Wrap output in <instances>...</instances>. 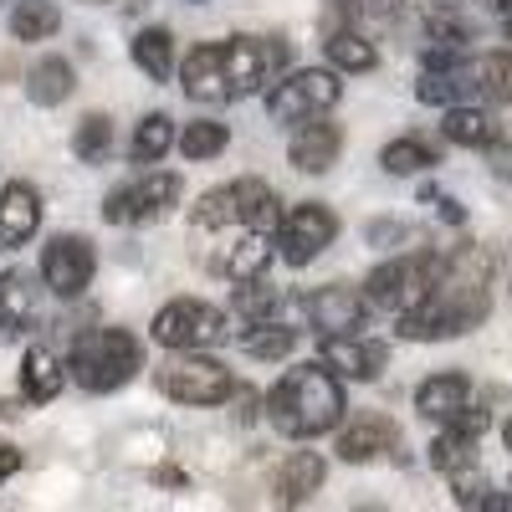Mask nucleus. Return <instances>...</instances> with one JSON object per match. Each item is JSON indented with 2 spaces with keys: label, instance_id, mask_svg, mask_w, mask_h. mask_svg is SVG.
Returning <instances> with one entry per match:
<instances>
[{
  "label": "nucleus",
  "instance_id": "nucleus-1",
  "mask_svg": "<svg viewBox=\"0 0 512 512\" xmlns=\"http://www.w3.org/2000/svg\"><path fill=\"white\" fill-rule=\"evenodd\" d=\"M277 190L267 180H226L216 190H205L190 210V241L200 246V262L226 277L231 287L262 282L277 251Z\"/></svg>",
  "mask_w": 512,
  "mask_h": 512
},
{
  "label": "nucleus",
  "instance_id": "nucleus-2",
  "mask_svg": "<svg viewBox=\"0 0 512 512\" xmlns=\"http://www.w3.org/2000/svg\"><path fill=\"white\" fill-rule=\"evenodd\" d=\"M492 313V256L477 241H461L451 256H441V287L431 303L400 318V338L410 344H436V338H461Z\"/></svg>",
  "mask_w": 512,
  "mask_h": 512
},
{
  "label": "nucleus",
  "instance_id": "nucleus-3",
  "mask_svg": "<svg viewBox=\"0 0 512 512\" xmlns=\"http://www.w3.org/2000/svg\"><path fill=\"white\" fill-rule=\"evenodd\" d=\"M267 420L287 441H313L344 420V384L323 364H297L267 390Z\"/></svg>",
  "mask_w": 512,
  "mask_h": 512
},
{
  "label": "nucleus",
  "instance_id": "nucleus-4",
  "mask_svg": "<svg viewBox=\"0 0 512 512\" xmlns=\"http://www.w3.org/2000/svg\"><path fill=\"white\" fill-rule=\"evenodd\" d=\"M67 369L88 395H113L144 369V349H139V338L123 333V328H93V333L72 338Z\"/></svg>",
  "mask_w": 512,
  "mask_h": 512
},
{
  "label": "nucleus",
  "instance_id": "nucleus-5",
  "mask_svg": "<svg viewBox=\"0 0 512 512\" xmlns=\"http://www.w3.org/2000/svg\"><path fill=\"white\" fill-rule=\"evenodd\" d=\"M441 287V256L436 251H405V256H390L379 262L369 277H364V303L374 313H415L420 303H431V292Z\"/></svg>",
  "mask_w": 512,
  "mask_h": 512
},
{
  "label": "nucleus",
  "instance_id": "nucleus-6",
  "mask_svg": "<svg viewBox=\"0 0 512 512\" xmlns=\"http://www.w3.org/2000/svg\"><path fill=\"white\" fill-rule=\"evenodd\" d=\"M226 333H231L226 313L200 303V297H175V303H164L154 313V338L175 354H205V349L226 344Z\"/></svg>",
  "mask_w": 512,
  "mask_h": 512
},
{
  "label": "nucleus",
  "instance_id": "nucleus-7",
  "mask_svg": "<svg viewBox=\"0 0 512 512\" xmlns=\"http://www.w3.org/2000/svg\"><path fill=\"white\" fill-rule=\"evenodd\" d=\"M154 384L175 400V405H221L236 395V379L221 359L210 354H175L169 364H159Z\"/></svg>",
  "mask_w": 512,
  "mask_h": 512
},
{
  "label": "nucleus",
  "instance_id": "nucleus-8",
  "mask_svg": "<svg viewBox=\"0 0 512 512\" xmlns=\"http://www.w3.org/2000/svg\"><path fill=\"white\" fill-rule=\"evenodd\" d=\"M338 93H344V82H338V72L328 67H297L287 77H277L267 88V113L277 123H308V118H323Z\"/></svg>",
  "mask_w": 512,
  "mask_h": 512
},
{
  "label": "nucleus",
  "instance_id": "nucleus-9",
  "mask_svg": "<svg viewBox=\"0 0 512 512\" xmlns=\"http://www.w3.org/2000/svg\"><path fill=\"white\" fill-rule=\"evenodd\" d=\"M175 200H180V175H169V169H144L139 180L108 190L103 221L108 226H144V221H159Z\"/></svg>",
  "mask_w": 512,
  "mask_h": 512
},
{
  "label": "nucleus",
  "instance_id": "nucleus-10",
  "mask_svg": "<svg viewBox=\"0 0 512 512\" xmlns=\"http://www.w3.org/2000/svg\"><path fill=\"white\" fill-rule=\"evenodd\" d=\"M221 52H226L231 98L262 93L267 82H277L282 67H287V41H272V36H231V41H221Z\"/></svg>",
  "mask_w": 512,
  "mask_h": 512
},
{
  "label": "nucleus",
  "instance_id": "nucleus-11",
  "mask_svg": "<svg viewBox=\"0 0 512 512\" xmlns=\"http://www.w3.org/2000/svg\"><path fill=\"white\" fill-rule=\"evenodd\" d=\"M333 241H338V216H333L328 205L303 200V205L282 210L277 251H282V262H287V267H308V262H318V256H323Z\"/></svg>",
  "mask_w": 512,
  "mask_h": 512
},
{
  "label": "nucleus",
  "instance_id": "nucleus-12",
  "mask_svg": "<svg viewBox=\"0 0 512 512\" xmlns=\"http://www.w3.org/2000/svg\"><path fill=\"white\" fill-rule=\"evenodd\" d=\"M303 313L308 323L318 328V338H359L369 328V303H364V292L349 287V282H328V287H313L303 297Z\"/></svg>",
  "mask_w": 512,
  "mask_h": 512
},
{
  "label": "nucleus",
  "instance_id": "nucleus-13",
  "mask_svg": "<svg viewBox=\"0 0 512 512\" xmlns=\"http://www.w3.org/2000/svg\"><path fill=\"white\" fill-rule=\"evenodd\" d=\"M98 272V251L88 236H52L47 251H41V282L57 297H82L93 287Z\"/></svg>",
  "mask_w": 512,
  "mask_h": 512
},
{
  "label": "nucleus",
  "instance_id": "nucleus-14",
  "mask_svg": "<svg viewBox=\"0 0 512 512\" xmlns=\"http://www.w3.org/2000/svg\"><path fill=\"white\" fill-rule=\"evenodd\" d=\"M318 364L333 374V379H379L384 364H390V344H379V338L359 333V338H323V349H318Z\"/></svg>",
  "mask_w": 512,
  "mask_h": 512
},
{
  "label": "nucleus",
  "instance_id": "nucleus-15",
  "mask_svg": "<svg viewBox=\"0 0 512 512\" xmlns=\"http://www.w3.org/2000/svg\"><path fill=\"white\" fill-rule=\"evenodd\" d=\"M379 456H395L400 461V425L390 415H359L354 425L338 431V461L349 466H364V461H379Z\"/></svg>",
  "mask_w": 512,
  "mask_h": 512
},
{
  "label": "nucleus",
  "instance_id": "nucleus-16",
  "mask_svg": "<svg viewBox=\"0 0 512 512\" xmlns=\"http://www.w3.org/2000/svg\"><path fill=\"white\" fill-rule=\"evenodd\" d=\"M338 149H344V128L333 118H308V123H297V134L287 144V164L297 175H328L338 164Z\"/></svg>",
  "mask_w": 512,
  "mask_h": 512
},
{
  "label": "nucleus",
  "instance_id": "nucleus-17",
  "mask_svg": "<svg viewBox=\"0 0 512 512\" xmlns=\"http://www.w3.org/2000/svg\"><path fill=\"white\" fill-rule=\"evenodd\" d=\"M180 88L190 103H231V82H226V52L221 41H205V47H195L185 62H180Z\"/></svg>",
  "mask_w": 512,
  "mask_h": 512
},
{
  "label": "nucleus",
  "instance_id": "nucleus-18",
  "mask_svg": "<svg viewBox=\"0 0 512 512\" xmlns=\"http://www.w3.org/2000/svg\"><path fill=\"white\" fill-rule=\"evenodd\" d=\"M41 226V190L31 180L0 185V251H16L36 236Z\"/></svg>",
  "mask_w": 512,
  "mask_h": 512
},
{
  "label": "nucleus",
  "instance_id": "nucleus-19",
  "mask_svg": "<svg viewBox=\"0 0 512 512\" xmlns=\"http://www.w3.org/2000/svg\"><path fill=\"white\" fill-rule=\"evenodd\" d=\"M323 477H328V461H323L318 451H292V456L277 466L272 502H277L282 512H297V507H303L308 497H318Z\"/></svg>",
  "mask_w": 512,
  "mask_h": 512
},
{
  "label": "nucleus",
  "instance_id": "nucleus-20",
  "mask_svg": "<svg viewBox=\"0 0 512 512\" xmlns=\"http://www.w3.org/2000/svg\"><path fill=\"white\" fill-rule=\"evenodd\" d=\"M466 405H472V379L466 374H456V369H446V374H431L415 390V410L425 415V420H436V425H451Z\"/></svg>",
  "mask_w": 512,
  "mask_h": 512
},
{
  "label": "nucleus",
  "instance_id": "nucleus-21",
  "mask_svg": "<svg viewBox=\"0 0 512 512\" xmlns=\"http://www.w3.org/2000/svg\"><path fill=\"white\" fill-rule=\"evenodd\" d=\"M36 318V282L31 272H0V344H16Z\"/></svg>",
  "mask_w": 512,
  "mask_h": 512
},
{
  "label": "nucleus",
  "instance_id": "nucleus-22",
  "mask_svg": "<svg viewBox=\"0 0 512 512\" xmlns=\"http://www.w3.org/2000/svg\"><path fill=\"white\" fill-rule=\"evenodd\" d=\"M72 88H77V72H72L67 57H41V62L26 72V98H31L36 108H57V103H67Z\"/></svg>",
  "mask_w": 512,
  "mask_h": 512
},
{
  "label": "nucleus",
  "instance_id": "nucleus-23",
  "mask_svg": "<svg viewBox=\"0 0 512 512\" xmlns=\"http://www.w3.org/2000/svg\"><path fill=\"white\" fill-rule=\"evenodd\" d=\"M441 139L456 144V149H482L487 154V144L497 139V118L487 108H477V103H461V108H451L441 118Z\"/></svg>",
  "mask_w": 512,
  "mask_h": 512
},
{
  "label": "nucleus",
  "instance_id": "nucleus-24",
  "mask_svg": "<svg viewBox=\"0 0 512 512\" xmlns=\"http://www.w3.org/2000/svg\"><path fill=\"white\" fill-rule=\"evenodd\" d=\"M62 384H67V369H62V359H57V354L31 349V354L21 359V400L47 405V400H57V395H62Z\"/></svg>",
  "mask_w": 512,
  "mask_h": 512
},
{
  "label": "nucleus",
  "instance_id": "nucleus-25",
  "mask_svg": "<svg viewBox=\"0 0 512 512\" xmlns=\"http://www.w3.org/2000/svg\"><path fill=\"white\" fill-rule=\"evenodd\" d=\"M128 52H134V67L154 82H164L169 72H175V36H169V26H144L134 41H128Z\"/></svg>",
  "mask_w": 512,
  "mask_h": 512
},
{
  "label": "nucleus",
  "instance_id": "nucleus-26",
  "mask_svg": "<svg viewBox=\"0 0 512 512\" xmlns=\"http://www.w3.org/2000/svg\"><path fill=\"white\" fill-rule=\"evenodd\" d=\"M323 52H328V72H374V67H379L374 41L359 36L354 26H349V31H328Z\"/></svg>",
  "mask_w": 512,
  "mask_h": 512
},
{
  "label": "nucleus",
  "instance_id": "nucleus-27",
  "mask_svg": "<svg viewBox=\"0 0 512 512\" xmlns=\"http://www.w3.org/2000/svg\"><path fill=\"white\" fill-rule=\"evenodd\" d=\"M466 93H477L472 88V72H466V62L456 67V72H420V82H415V98L425 103V108H461V98Z\"/></svg>",
  "mask_w": 512,
  "mask_h": 512
},
{
  "label": "nucleus",
  "instance_id": "nucleus-28",
  "mask_svg": "<svg viewBox=\"0 0 512 512\" xmlns=\"http://www.w3.org/2000/svg\"><path fill=\"white\" fill-rule=\"evenodd\" d=\"M175 144H180L175 118H169V113H149V118H139V134H134V144H128V154H134V164L154 169Z\"/></svg>",
  "mask_w": 512,
  "mask_h": 512
},
{
  "label": "nucleus",
  "instance_id": "nucleus-29",
  "mask_svg": "<svg viewBox=\"0 0 512 512\" xmlns=\"http://www.w3.org/2000/svg\"><path fill=\"white\" fill-rule=\"evenodd\" d=\"M466 72H472L477 98H487V103H512V52H507V47H502V52H487V57H477V62H466Z\"/></svg>",
  "mask_w": 512,
  "mask_h": 512
},
{
  "label": "nucleus",
  "instance_id": "nucleus-30",
  "mask_svg": "<svg viewBox=\"0 0 512 512\" xmlns=\"http://www.w3.org/2000/svg\"><path fill=\"white\" fill-rule=\"evenodd\" d=\"M282 303H287V292H282V287H272V282H246V287H231V308H236V318H246V328H256V323H277Z\"/></svg>",
  "mask_w": 512,
  "mask_h": 512
},
{
  "label": "nucleus",
  "instance_id": "nucleus-31",
  "mask_svg": "<svg viewBox=\"0 0 512 512\" xmlns=\"http://www.w3.org/2000/svg\"><path fill=\"white\" fill-rule=\"evenodd\" d=\"M431 164H441L436 144H431V139H415V134L390 139V144H384V154H379L384 175H420V169H431Z\"/></svg>",
  "mask_w": 512,
  "mask_h": 512
},
{
  "label": "nucleus",
  "instance_id": "nucleus-32",
  "mask_svg": "<svg viewBox=\"0 0 512 512\" xmlns=\"http://www.w3.org/2000/svg\"><path fill=\"white\" fill-rule=\"evenodd\" d=\"M292 349H297V328H287V323H256V328L241 333V354H251V359L277 364V359H287Z\"/></svg>",
  "mask_w": 512,
  "mask_h": 512
},
{
  "label": "nucleus",
  "instance_id": "nucleus-33",
  "mask_svg": "<svg viewBox=\"0 0 512 512\" xmlns=\"http://www.w3.org/2000/svg\"><path fill=\"white\" fill-rule=\"evenodd\" d=\"M72 154L82 164H108L113 159V118L108 113H88L72 134Z\"/></svg>",
  "mask_w": 512,
  "mask_h": 512
},
{
  "label": "nucleus",
  "instance_id": "nucleus-34",
  "mask_svg": "<svg viewBox=\"0 0 512 512\" xmlns=\"http://www.w3.org/2000/svg\"><path fill=\"white\" fill-rule=\"evenodd\" d=\"M57 26H62V11L52 6V0H21V6L11 11V36L16 41H47Z\"/></svg>",
  "mask_w": 512,
  "mask_h": 512
},
{
  "label": "nucleus",
  "instance_id": "nucleus-35",
  "mask_svg": "<svg viewBox=\"0 0 512 512\" xmlns=\"http://www.w3.org/2000/svg\"><path fill=\"white\" fill-rule=\"evenodd\" d=\"M226 144H231V128L216 123V118H195V123H185V134H180V154H185L190 164L216 159Z\"/></svg>",
  "mask_w": 512,
  "mask_h": 512
},
{
  "label": "nucleus",
  "instance_id": "nucleus-36",
  "mask_svg": "<svg viewBox=\"0 0 512 512\" xmlns=\"http://www.w3.org/2000/svg\"><path fill=\"white\" fill-rule=\"evenodd\" d=\"M477 461V446L472 441H461V436H451V431H441L436 441H431V466L441 477H451V472H461V466H472Z\"/></svg>",
  "mask_w": 512,
  "mask_h": 512
},
{
  "label": "nucleus",
  "instance_id": "nucleus-37",
  "mask_svg": "<svg viewBox=\"0 0 512 512\" xmlns=\"http://www.w3.org/2000/svg\"><path fill=\"white\" fill-rule=\"evenodd\" d=\"M446 482H451L456 507H466V512H477V507H482V497L492 492V487H487V472H482L477 461H472V466H461V472H451Z\"/></svg>",
  "mask_w": 512,
  "mask_h": 512
},
{
  "label": "nucleus",
  "instance_id": "nucleus-38",
  "mask_svg": "<svg viewBox=\"0 0 512 512\" xmlns=\"http://www.w3.org/2000/svg\"><path fill=\"white\" fill-rule=\"evenodd\" d=\"M487 425H492V415H487L482 405H466L451 425H441V431H451V436H461V441H472V446H477V441L487 436Z\"/></svg>",
  "mask_w": 512,
  "mask_h": 512
},
{
  "label": "nucleus",
  "instance_id": "nucleus-39",
  "mask_svg": "<svg viewBox=\"0 0 512 512\" xmlns=\"http://www.w3.org/2000/svg\"><path fill=\"white\" fill-rule=\"evenodd\" d=\"M487 169L497 180H512V128H497V139L487 144Z\"/></svg>",
  "mask_w": 512,
  "mask_h": 512
},
{
  "label": "nucleus",
  "instance_id": "nucleus-40",
  "mask_svg": "<svg viewBox=\"0 0 512 512\" xmlns=\"http://www.w3.org/2000/svg\"><path fill=\"white\" fill-rule=\"evenodd\" d=\"M369 241H374V246H395V241H410V226H395V221H374V226H369Z\"/></svg>",
  "mask_w": 512,
  "mask_h": 512
},
{
  "label": "nucleus",
  "instance_id": "nucleus-41",
  "mask_svg": "<svg viewBox=\"0 0 512 512\" xmlns=\"http://www.w3.org/2000/svg\"><path fill=\"white\" fill-rule=\"evenodd\" d=\"M400 6H405V0H354V11H359V16H379V21H390Z\"/></svg>",
  "mask_w": 512,
  "mask_h": 512
},
{
  "label": "nucleus",
  "instance_id": "nucleus-42",
  "mask_svg": "<svg viewBox=\"0 0 512 512\" xmlns=\"http://www.w3.org/2000/svg\"><path fill=\"white\" fill-rule=\"evenodd\" d=\"M16 472H21V451L11 441H0V482H11Z\"/></svg>",
  "mask_w": 512,
  "mask_h": 512
},
{
  "label": "nucleus",
  "instance_id": "nucleus-43",
  "mask_svg": "<svg viewBox=\"0 0 512 512\" xmlns=\"http://www.w3.org/2000/svg\"><path fill=\"white\" fill-rule=\"evenodd\" d=\"M231 400H236V420H251V415H256V390L236 384V395H231Z\"/></svg>",
  "mask_w": 512,
  "mask_h": 512
},
{
  "label": "nucleus",
  "instance_id": "nucleus-44",
  "mask_svg": "<svg viewBox=\"0 0 512 512\" xmlns=\"http://www.w3.org/2000/svg\"><path fill=\"white\" fill-rule=\"evenodd\" d=\"M477 512H512V492H487Z\"/></svg>",
  "mask_w": 512,
  "mask_h": 512
},
{
  "label": "nucleus",
  "instance_id": "nucleus-45",
  "mask_svg": "<svg viewBox=\"0 0 512 512\" xmlns=\"http://www.w3.org/2000/svg\"><path fill=\"white\" fill-rule=\"evenodd\" d=\"M487 11H492V16H497V26L512 36V0H487Z\"/></svg>",
  "mask_w": 512,
  "mask_h": 512
},
{
  "label": "nucleus",
  "instance_id": "nucleus-46",
  "mask_svg": "<svg viewBox=\"0 0 512 512\" xmlns=\"http://www.w3.org/2000/svg\"><path fill=\"white\" fill-rule=\"evenodd\" d=\"M154 482H164V487H185V472H175V466H159Z\"/></svg>",
  "mask_w": 512,
  "mask_h": 512
},
{
  "label": "nucleus",
  "instance_id": "nucleus-47",
  "mask_svg": "<svg viewBox=\"0 0 512 512\" xmlns=\"http://www.w3.org/2000/svg\"><path fill=\"white\" fill-rule=\"evenodd\" d=\"M441 221H451V226H461V221H466V210H461L456 200H441Z\"/></svg>",
  "mask_w": 512,
  "mask_h": 512
},
{
  "label": "nucleus",
  "instance_id": "nucleus-48",
  "mask_svg": "<svg viewBox=\"0 0 512 512\" xmlns=\"http://www.w3.org/2000/svg\"><path fill=\"white\" fill-rule=\"evenodd\" d=\"M425 6H431V16H456L461 0H425Z\"/></svg>",
  "mask_w": 512,
  "mask_h": 512
},
{
  "label": "nucleus",
  "instance_id": "nucleus-49",
  "mask_svg": "<svg viewBox=\"0 0 512 512\" xmlns=\"http://www.w3.org/2000/svg\"><path fill=\"white\" fill-rule=\"evenodd\" d=\"M21 415V400H0V420H16Z\"/></svg>",
  "mask_w": 512,
  "mask_h": 512
},
{
  "label": "nucleus",
  "instance_id": "nucleus-50",
  "mask_svg": "<svg viewBox=\"0 0 512 512\" xmlns=\"http://www.w3.org/2000/svg\"><path fill=\"white\" fill-rule=\"evenodd\" d=\"M502 441H507V451H512V420L502 425Z\"/></svg>",
  "mask_w": 512,
  "mask_h": 512
},
{
  "label": "nucleus",
  "instance_id": "nucleus-51",
  "mask_svg": "<svg viewBox=\"0 0 512 512\" xmlns=\"http://www.w3.org/2000/svg\"><path fill=\"white\" fill-rule=\"evenodd\" d=\"M93 6H103V0H93Z\"/></svg>",
  "mask_w": 512,
  "mask_h": 512
},
{
  "label": "nucleus",
  "instance_id": "nucleus-52",
  "mask_svg": "<svg viewBox=\"0 0 512 512\" xmlns=\"http://www.w3.org/2000/svg\"><path fill=\"white\" fill-rule=\"evenodd\" d=\"M195 6H200V0H195Z\"/></svg>",
  "mask_w": 512,
  "mask_h": 512
}]
</instances>
